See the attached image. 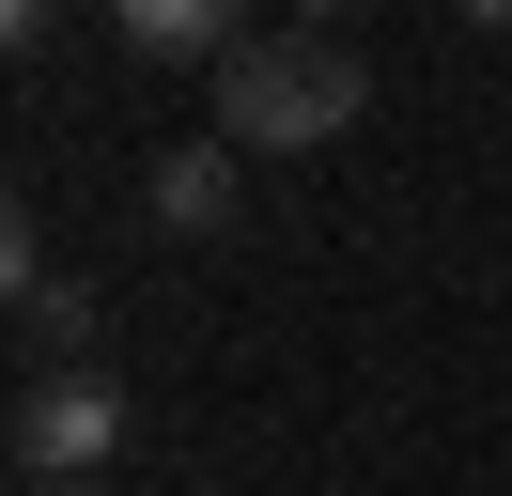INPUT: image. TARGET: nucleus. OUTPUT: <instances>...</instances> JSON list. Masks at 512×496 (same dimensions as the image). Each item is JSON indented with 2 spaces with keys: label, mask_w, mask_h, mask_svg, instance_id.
<instances>
[{
  "label": "nucleus",
  "mask_w": 512,
  "mask_h": 496,
  "mask_svg": "<svg viewBox=\"0 0 512 496\" xmlns=\"http://www.w3.org/2000/svg\"><path fill=\"white\" fill-rule=\"evenodd\" d=\"M357 109H373V62H357L342 31H249V47L218 62V140L233 155H311V140H342Z\"/></svg>",
  "instance_id": "obj_1"
},
{
  "label": "nucleus",
  "mask_w": 512,
  "mask_h": 496,
  "mask_svg": "<svg viewBox=\"0 0 512 496\" xmlns=\"http://www.w3.org/2000/svg\"><path fill=\"white\" fill-rule=\"evenodd\" d=\"M109 450H125V388H109L94 357L16 388V465H32V481H109Z\"/></svg>",
  "instance_id": "obj_2"
},
{
  "label": "nucleus",
  "mask_w": 512,
  "mask_h": 496,
  "mask_svg": "<svg viewBox=\"0 0 512 496\" xmlns=\"http://www.w3.org/2000/svg\"><path fill=\"white\" fill-rule=\"evenodd\" d=\"M140 202H156L171 233H233V217H249V155L233 140H171L156 171H140Z\"/></svg>",
  "instance_id": "obj_3"
},
{
  "label": "nucleus",
  "mask_w": 512,
  "mask_h": 496,
  "mask_svg": "<svg viewBox=\"0 0 512 496\" xmlns=\"http://www.w3.org/2000/svg\"><path fill=\"white\" fill-rule=\"evenodd\" d=\"M109 47H125V62H233L249 31H233L218 0H125V16H109Z\"/></svg>",
  "instance_id": "obj_4"
},
{
  "label": "nucleus",
  "mask_w": 512,
  "mask_h": 496,
  "mask_svg": "<svg viewBox=\"0 0 512 496\" xmlns=\"http://www.w3.org/2000/svg\"><path fill=\"white\" fill-rule=\"evenodd\" d=\"M32 496H94V481H32Z\"/></svg>",
  "instance_id": "obj_5"
}]
</instances>
